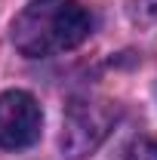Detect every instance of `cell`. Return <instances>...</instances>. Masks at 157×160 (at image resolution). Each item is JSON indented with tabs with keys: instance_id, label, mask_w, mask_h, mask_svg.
Returning <instances> with one entry per match:
<instances>
[{
	"instance_id": "6da1fadb",
	"label": "cell",
	"mask_w": 157,
	"mask_h": 160,
	"mask_svg": "<svg viewBox=\"0 0 157 160\" xmlns=\"http://www.w3.org/2000/svg\"><path fill=\"white\" fill-rule=\"evenodd\" d=\"M13 43L28 59L59 56L89 37L93 16L80 0H31L13 19Z\"/></svg>"
},
{
	"instance_id": "7a4b0ae2",
	"label": "cell",
	"mask_w": 157,
	"mask_h": 160,
	"mask_svg": "<svg viewBox=\"0 0 157 160\" xmlns=\"http://www.w3.org/2000/svg\"><path fill=\"white\" fill-rule=\"evenodd\" d=\"M117 123V108H111L108 102H93V99H74L65 111L62 120V136L59 145L65 157L83 160L96 154L99 145L111 136Z\"/></svg>"
},
{
	"instance_id": "3957f363",
	"label": "cell",
	"mask_w": 157,
	"mask_h": 160,
	"mask_svg": "<svg viewBox=\"0 0 157 160\" xmlns=\"http://www.w3.org/2000/svg\"><path fill=\"white\" fill-rule=\"evenodd\" d=\"M43 132V111L37 99L25 89H9L0 96V148L22 151L31 148Z\"/></svg>"
},
{
	"instance_id": "277c9868",
	"label": "cell",
	"mask_w": 157,
	"mask_h": 160,
	"mask_svg": "<svg viewBox=\"0 0 157 160\" xmlns=\"http://www.w3.org/2000/svg\"><path fill=\"white\" fill-rule=\"evenodd\" d=\"M120 160H157V139H148V136H142V139L129 142Z\"/></svg>"
}]
</instances>
